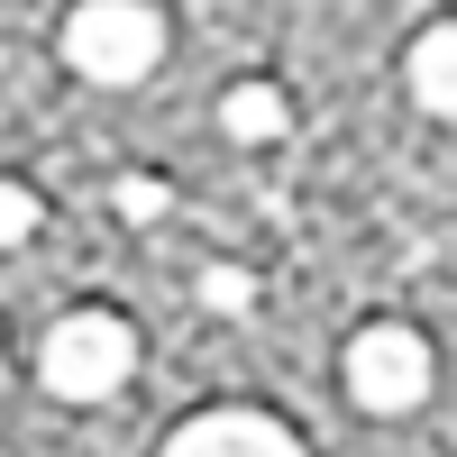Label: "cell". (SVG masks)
I'll return each mask as SVG.
<instances>
[{
    "mask_svg": "<svg viewBox=\"0 0 457 457\" xmlns=\"http://www.w3.org/2000/svg\"><path fill=\"white\" fill-rule=\"evenodd\" d=\"M37 375L64 403H101V394H120L137 375V329L120 312H64L46 329V348H37Z\"/></svg>",
    "mask_w": 457,
    "mask_h": 457,
    "instance_id": "obj_1",
    "label": "cell"
},
{
    "mask_svg": "<svg viewBox=\"0 0 457 457\" xmlns=\"http://www.w3.org/2000/svg\"><path fill=\"white\" fill-rule=\"evenodd\" d=\"M64 64L83 83H146L165 64V19L146 0H83L64 19Z\"/></svg>",
    "mask_w": 457,
    "mask_h": 457,
    "instance_id": "obj_2",
    "label": "cell"
},
{
    "mask_svg": "<svg viewBox=\"0 0 457 457\" xmlns=\"http://www.w3.org/2000/svg\"><path fill=\"white\" fill-rule=\"evenodd\" d=\"M348 394H357V411H421V394H430V338L411 329V320H366L357 338H348Z\"/></svg>",
    "mask_w": 457,
    "mask_h": 457,
    "instance_id": "obj_3",
    "label": "cell"
},
{
    "mask_svg": "<svg viewBox=\"0 0 457 457\" xmlns=\"http://www.w3.org/2000/svg\"><path fill=\"white\" fill-rule=\"evenodd\" d=\"M165 457H302V439L275 411H202L165 439Z\"/></svg>",
    "mask_w": 457,
    "mask_h": 457,
    "instance_id": "obj_4",
    "label": "cell"
},
{
    "mask_svg": "<svg viewBox=\"0 0 457 457\" xmlns=\"http://www.w3.org/2000/svg\"><path fill=\"white\" fill-rule=\"evenodd\" d=\"M411 101L421 110H439V120H457V19H439V28H421L411 37Z\"/></svg>",
    "mask_w": 457,
    "mask_h": 457,
    "instance_id": "obj_5",
    "label": "cell"
},
{
    "mask_svg": "<svg viewBox=\"0 0 457 457\" xmlns=\"http://www.w3.org/2000/svg\"><path fill=\"white\" fill-rule=\"evenodd\" d=\"M220 129L238 137V146H275V137L293 129V101H284L275 83H228V92H220Z\"/></svg>",
    "mask_w": 457,
    "mask_h": 457,
    "instance_id": "obj_6",
    "label": "cell"
},
{
    "mask_svg": "<svg viewBox=\"0 0 457 457\" xmlns=\"http://www.w3.org/2000/svg\"><path fill=\"white\" fill-rule=\"evenodd\" d=\"M247 302H256L247 265H211V275H202V312H247Z\"/></svg>",
    "mask_w": 457,
    "mask_h": 457,
    "instance_id": "obj_7",
    "label": "cell"
},
{
    "mask_svg": "<svg viewBox=\"0 0 457 457\" xmlns=\"http://www.w3.org/2000/svg\"><path fill=\"white\" fill-rule=\"evenodd\" d=\"M110 202H120V220H137V228H146V220H165V202H174V193H165L156 174H120V193H110Z\"/></svg>",
    "mask_w": 457,
    "mask_h": 457,
    "instance_id": "obj_8",
    "label": "cell"
},
{
    "mask_svg": "<svg viewBox=\"0 0 457 457\" xmlns=\"http://www.w3.org/2000/svg\"><path fill=\"white\" fill-rule=\"evenodd\" d=\"M19 238H37V193L0 174V247H19Z\"/></svg>",
    "mask_w": 457,
    "mask_h": 457,
    "instance_id": "obj_9",
    "label": "cell"
},
{
    "mask_svg": "<svg viewBox=\"0 0 457 457\" xmlns=\"http://www.w3.org/2000/svg\"><path fill=\"white\" fill-rule=\"evenodd\" d=\"M0 366H10V357H0Z\"/></svg>",
    "mask_w": 457,
    "mask_h": 457,
    "instance_id": "obj_10",
    "label": "cell"
}]
</instances>
